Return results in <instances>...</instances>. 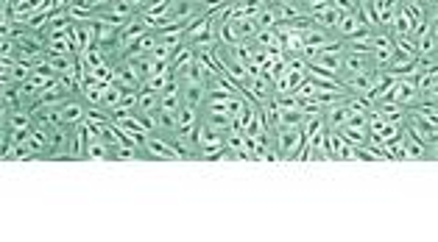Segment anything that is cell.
Wrapping results in <instances>:
<instances>
[{
	"label": "cell",
	"mask_w": 438,
	"mask_h": 242,
	"mask_svg": "<svg viewBox=\"0 0 438 242\" xmlns=\"http://www.w3.org/2000/svg\"><path fill=\"white\" fill-rule=\"evenodd\" d=\"M274 151L279 153L282 162H296L301 148H304V134L301 129H274Z\"/></svg>",
	"instance_id": "6da1fadb"
},
{
	"label": "cell",
	"mask_w": 438,
	"mask_h": 242,
	"mask_svg": "<svg viewBox=\"0 0 438 242\" xmlns=\"http://www.w3.org/2000/svg\"><path fill=\"white\" fill-rule=\"evenodd\" d=\"M207 15V0H170L165 20L170 23H184V20H195Z\"/></svg>",
	"instance_id": "7a4b0ae2"
},
{
	"label": "cell",
	"mask_w": 438,
	"mask_h": 242,
	"mask_svg": "<svg viewBox=\"0 0 438 242\" xmlns=\"http://www.w3.org/2000/svg\"><path fill=\"white\" fill-rule=\"evenodd\" d=\"M198 120H204V123H209L212 129L224 131V134L235 126L232 117H229V111H227V103H215V100H204V103L198 106Z\"/></svg>",
	"instance_id": "3957f363"
},
{
	"label": "cell",
	"mask_w": 438,
	"mask_h": 242,
	"mask_svg": "<svg viewBox=\"0 0 438 242\" xmlns=\"http://www.w3.org/2000/svg\"><path fill=\"white\" fill-rule=\"evenodd\" d=\"M355 73H371V50H352V48H344L338 81H341L344 75H355Z\"/></svg>",
	"instance_id": "277c9868"
},
{
	"label": "cell",
	"mask_w": 438,
	"mask_h": 242,
	"mask_svg": "<svg viewBox=\"0 0 438 242\" xmlns=\"http://www.w3.org/2000/svg\"><path fill=\"white\" fill-rule=\"evenodd\" d=\"M87 109H89V103L81 97V95H73L67 103H62L59 106V114H62V126H78L81 120H87Z\"/></svg>",
	"instance_id": "5b68a950"
},
{
	"label": "cell",
	"mask_w": 438,
	"mask_h": 242,
	"mask_svg": "<svg viewBox=\"0 0 438 242\" xmlns=\"http://www.w3.org/2000/svg\"><path fill=\"white\" fill-rule=\"evenodd\" d=\"M385 100H394V103L410 109V106L419 100V92H416V86H413V75H408V78H396Z\"/></svg>",
	"instance_id": "8992f818"
},
{
	"label": "cell",
	"mask_w": 438,
	"mask_h": 242,
	"mask_svg": "<svg viewBox=\"0 0 438 242\" xmlns=\"http://www.w3.org/2000/svg\"><path fill=\"white\" fill-rule=\"evenodd\" d=\"M402 148H405V162H435L438 159V151L435 148H427L424 142H419L416 137H410L405 131L402 137Z\"/></svg>",
	"instance_id": "52a82bcc"
},
{
	"label": "cell",
	"mask_w": 438,
	"mask_h": 242,
	"mask_svg": "<svg viewBox=\"0 0 438 242\" xmlns=\"http://www.w3.org/2000/svg\"><path fill=\"white\" fill-rule=\"evenodd\" d=\"M70 137H73V126L51 129V148H48V159H70Z\"/></svg>",
	"instance_id": "ba28073f"
},
{
	"label": "cell",
	"mask_w": 438,
	"mask_h": 242,
	"mask_svg": "<svg viewBox=\"0 0 438 242\" xmlns=\"http://www.w3.org/2000/svg\"><path fill=\"white\" fill-rule=\"evenodd\" d=\"M73 42L78 48V53L95 48V20H73Z\"/></svg>",
	"instance_id": "9c48e42d"
},
{
	"label": "cell",
	"mask_w": 438,
	"mask_h": 242,
	"mask_svg": "<svg viewBox=\"0 0 438 242\" xmlns=\"http://www.w3.org/2000/svg\"><path fill=\"white\" fill-rule=\"evenodd\" d=\"M157 42H159V37H157V31L154 28H148L146 34H140L129 48H126V59H134V56H151L154 53V48H157Z\"/></svg>",
	"instance_id": "30bf717a"
},
{
	"label": "cell",
	"mask_w": 438,
	"mask_h": 242,
	"mask_svg": "<svg viewBox=\"0 0 438 242\" xmlns=\"http://www.w3.org/2000/svg\"><path fill=\"white\" fill-rule=\"evenodd\" d=\"M371 111H377L383 120H388V123H394V126H402L405 117H408V109L399 106V103H394V100H374Z\"/></svg>",
	"instance_id": "8fae6325"
},
{
	"label": "cell",
	"mask_w": 438,
	"mask_h": 242,
	"mask_svg": "<svg viewBox=\"0 0 438 242\" xmlns=\"http://www.w3.org/2000/svg\"><path fill=\"white\" fill-rule=\"evenodd\" d=\"M347 117H349V106H347V103L326 106V109L321 111V123L330 129V131H338L341 126H347Z\"/></svg>",
	"instance_id": "7c38bea8"
},
{
	"label": "cell",
	"mask_w": 438,
	"mask_h": 242,
	"mask_svg": "<svg viewBox=\"0 0 438 242\" xmlns=\"http://www.w3.org/2000/svg\"><path fill=\"white\" fill-rule=\"evenodd\" d=\"M363 28H366V26H363L360 15H341L338 23H335V37H338V39H349V37H355L358 31H363Z\"/></svg>",
	"instance_id": "4fadbf2b"
},
{
	"label": "cell",
	"mask_w": 438,
	"mask_h": 242,
	"mask_svg": "<svg viewBox=\"0 0 438 242\" xmlns=\"http://www.w3.org/2000/svg\"><path fill=\"white\" fill-rule=\"evenodd\" d=\"M134 109H137V111H143V114H148V117L154 120V117H157V111H159V92L140 86V89H137V106H134Z\"/></svg>",
	"instance_id": "5bb4252c"
},
{
	"label": "cell",
	"mask_w": 438,
	"mask_h": 242,
	"mask_svg": "<svg viewBox=\"0 0 438 242\" xmlns=\"http://www.w3.org/2000/svg\"><path fill=\"white\" fill-rule=\"evenodd\" d=\"M413 86H416L419 97L438 95V70H427V73H421V75H413Z\"/></svg>",
	"instance_id": "9a60e30c"
},
{
	"label": "cell",
	"mask_w": 438,
	"mask_h": 242,
	"mask_svg": "<svg viewBox=\"0 0 438 242\" xmlns=\"http://www.w3.org/2000/svg\"><path fill=\"white\" fill-rule=\"evenodd\" d=\"M307 17H310L315 26H321V28H333V31H335V23H338L341 12H338L333 3H326V6H321V9H315V12H310Z\"/></svg>",
	"instance_id": "2e32d148"
},
{
	"label": "cell",
	"mask_w": 438,
	"mask_h": 242,
	"mask_svg": "<svg viewBox=\"0 0 438 242\" xmlns=\"http://www.w3.org/2000/svg\"><path fill=\"white\" fill-rule=\"evenodd\" d=\"M179 114V111H176ZM173 111H157V117H154V131L157 134H179V117H176Z\"/></svg>",
	"instance_id": "e0dca14e"
},
{
	"label": "cell",
	"mask_w": 438,
	"mask_h": 242,
	"mask_svg": "<svg viewBox=\"0 0 438 242\" xmlns=\"http://www.w3.org/2000/svg\"><path fill=\"white\" fill-rule=\"evenodd\" d=\"M176 81L184 86V84H204V73H201V64H198V59H193L190 64H184V67H179L176 73Z\"/></svg>",
	"instance_id": "ac0fdd59"
},
{
	"label": "cell",
	"mask_w": 438,
	"mask_h": 242,
	"mask_svg": "<svg viewBox=\"0 0 438 242\" xmlns=\"http://www.w3.org/2000/svg\"><path fill=\"white\" fill-rule=\"evenodd\" d=\"M87 162H115V159H112V145L103 142L100 137L92 140V142L87 145Z\"/></svg>",
	"instance_id": "d6986e66"
},
{
	"label": "cell",
	"mask_w": 438,
	"mask_h": 242,
	"mask_svg": "<svg viewBox=\"0 0 438 242\" xmlns=\"http://www.w3.org/2000/svg\"><path fill=\"white\" fill-rule=\"evenodd\" d=\"M416 56H438V34H435V28L416 39Z\"/></svg>",
	"instance_id": "ffe728a7"
},
{
	"label": "cell",
	"mask_w": 438,
	"mask_h": 242,
	"mask_svg": "<svg viewBox=\"0 0 438 242\" xmlns=\"http://www.w3.org/2000/svg\"><path fill=\"white\" fill-rule=\"evenodd\" d=\"M204 84H184L182 86V100H184V106H193V109H198L201 103H204Z\"/></svg>",
	"instance_id": "44dd1931"
},
{
	"label": "cell",
	"mask_w": 438,
	"mask_h": 242,
	"mask_svg": "<svg viewBox=\"0 0 438 242\" xmlns=\"http://www.w3.org/2000/svg\"><path fill=\"white\" fill-rule=\"evenodd\" d=\"M304 120L301 109H279V126L277 129H299Z\"/></svg>",
	"instance_id": "7402d4cb"
},
{
	"label": "cell",
	"mask_w": 438,
	"mask_h": 242,
	"mask_svg": "<svg viewBox=\"0 0 438 242\" xmlns=\"http://www.w3.org/2000/svg\"><path fill=\"white\" fill-rule=\"evenodd\" d=\"M335 134H338L344 142L355 145V148H366V142H369V131H355V129H349V126H341Z\"/></svg>",
	"instance_id": "603a6c76"
},
{
	"label": "cell",
	"mask_w": 438,
	"mask_h": 242,
	"mask_svg": "<svg viewBox=\"0 0 438 242\" xmlns=\"http://www.w3.org/2000/svg\"><path fill=\"white\" fill-rule=\"evenodd\" d=\"M70 159H73V162L87 159V140H84V134H81L78 126L73 129V137H70Z\"/></svg>",
	"instance_id": "cb8c5ba5"
},
{
	"label": "cell",
	"mask_w": 438,
	"mask_h": 242,
	"mask_svg": "<svg viewBox=\"0 0 438 242\" xmlns=\"http://www.w3.org/2000/svg\"><path fill=\"white\" fill-rule=\"evenodd\" d=\"M103 89H106V84H98V81H95V84L81 86V92H78V95H81L89 106H100V103H103Z\"/></svg>",
	"instance_id": "d4e9b609"
},
{
	"label": "cell",
	"mask_w": 438,
	"mask_h": 242,
	"mask_svg": "<svg viewBox=\"0 0 438 242\" xmlns=\"http://www.w3.org/2000/svg\"><path fill=\"white\" fill-rule=\"evenodd\" d=\"M121 100H123V89L118 86V84H106V89H103V109H115V106H121Z\"/></svg>",
	"instance_id": "484cf974"
},
{
	"label": "cell",
	"mask_w": 438,
	"mask_h": 242,
	"mask_svg": "<svg viewBox=\"0 0 438 242\" xmlns=\"http://www.w3.org/2000/svg\"><path fill=\"white\" fill-rule=\"evenodd\" d=\"M290 3L296 6V12H299V15H310V12L321 9V6H326L330 0H290Z\"/></svg>",
	"instance_id": "4316f807"
},
{
	"label": "cell",
	"mask_w": 438,
	"mask_h": 242,
	"mask_svg": "<svg viewBox=\"0 0 438 242\" xmlns=\"http://www.w3.org/2000/svg\"><path fill=\"white\" fill-rule=\"evenodd\" d=\"M366 120H369V114H366V111L349 109V117H347V126H349V129H355V131H366Z\"/></svg>",
	"instance_id": "83f0119b"
},
{
	"label": "cell",
	"mask_w": 438,
	"mask_h": 242,
	"mask_svg": "<svg viewBox=\"0 0 438 242\" xmlns=\"http://www.w3.org/2000/svg\"><path fill=\"white\" fill-rule=\"evenodd\" d=\"M330 3H333L341 15H358V12H360V0H330Z\"/></svg>",
	"instance_id": "f1b7e54d"
},
{
	"label": "cell",
	"mask_w": 438,
	"mask_h": 242,
	"mask_svg": "<svg viewBox=\"0 0 438 242\" xmlns=\"http://www.w3.org/2000/svg\"><path fill=\"white\" fill-rule=\"evenodd\" d=\"M257 23H260V28H277V17H274L271 9H263L260 17H257Z\"/></svg>",
	"instance_id": "f546056e"
},
{
	"label": "cell",
	"mask_w": 438,
	"mask_h": 242,
	"mask_svg": "<svg viewBox=\"0 0 438 242\" xmlns=\"http://www.w3.org/2000/svg\"><path fill=\"white\" fill-rule=\"evenodd\" d=\"M126 3H129V6H132V12L140 17V15L148 9V3H151V0H126Z\"/></svg>",
	"instance_id": "4dcf8cb0"
}]
</instances>
